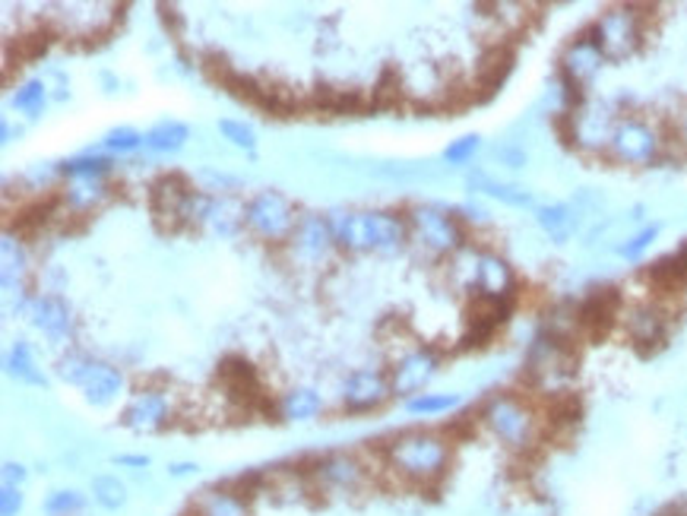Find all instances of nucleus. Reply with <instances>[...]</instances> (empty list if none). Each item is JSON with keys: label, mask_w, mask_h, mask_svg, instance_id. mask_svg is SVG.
I'll list each match as a JSON object with an SVG mask.
<instances>
[{"label": "nucleus", "mask_w": 687, "mask_h": 516, "mask_svg": "<svg viewBox=\"0 0 687 516\" xmlns=\"http://www.w3.org/2000/svg\"><path fill=\"white\" fill-rule=\"evenodd\" d=\"M440 371V355L434 352L432 345H415L403 352L393 367L386 371L390 374V387H393V396H403V399H415L422 396L425 387L432 384Z\"/></svg>", "instance_id": "obj_12"}, {"label": "nucleus", "mask_w": 687, "mask_h": 516, "mask_svg": "<svg viewBox=\"0 0 687 516\" xmlns=\"http://www.w3.org/2000/svg\"><path fill=\"white\" fill-rule=\"evenodd\" d=\"M194 516H251V504L244 494L231 488V485H212L204 488L194 497Z\"/></svg>", "instance_id": "obj_21"}, {"label": "nucleus", "mask_w": 687, "mask_h": 516, "mask_svg": "<svg viewBox=\"0 0 687 516\" xmlns=\"http://www.w3.org/2000/svg\"><path fill=\"white\" fill-rule=\"evenodd\" d=\"M197 472V463H172L168 465V475L172 479H184V475H194Z\"/></svg>", "instance_id": "obj_44"}, {"label": "nucleus", "mask_w": 687, "mask_h": 516, "mask_svg": "<svg viewBox=\"0 0 687 516\" xmlns=\"http://www.w3.org/2000/svg\"><path fill=\"white\" fill-rule=\"evenodd\" d=\"M472 298H491V301H513L516 298V273L498 251L479 248L476 260V292Z\"/></svg>", "instance_id": "obj_18"}, {"label": "nucleus", "mask_w": 687, "mask_h": 516, "mask_svg": "<svg viewBox=\"0 0 687 516\" xmlns=\"http://www.w3.org/2000/svg\"><path fill=\"white\" fill-rule=\"evenodd\" d=\"M7 374H13V377L26 381V384H32V387H45V374L35 367V359H32V352H29L26 342H17V345L7 352Z\"/></svg>", "instance_id": "obj_30"}, {"label": "nucleus", "mask_w": 687, "mask_h": 516, "mask_svg": "<svg viewBox=\"0 0 687 516\" xmlns=\"http://www.w3.org/2000/svg\"><path fill=\"white\" fill-rule=\"evenodd\" d=\"M618 118H621L618 105L586 96L584 102L558 114V133L567 146H574L586 155H602L609 153Z\"/></svg>", "instance_id": "obj_4"}, {"label": "nucleus", "mask_w": 687, "mask_h": 516, "mask_svg": "<svg viewBox=\"0 0 687 516\" xmlns=\"http://www.w3.org/2000/svg\"><path fill=\"white\" fill-rule=\"evenodd\" d=\"M457 212V219L462 226H488L491 222V212L479 204H462V207L454 209Z\"/></svg>", "instance_id": "obj_41"}, {"label": "nucleus", "mask_w": 687, "mask_h": 516, "mask_svg": "<svg viewBox=\"0 0 687 516\" xmlns=\"http://www.w3.org/2000/svg\"><path fill=\"white\" fill-rule=\"evenodd\" d=\"M621 323H624V333L634 342L643 355L656 352L665 336H668V310L662 301H636L631 308L621 310Z\"/></svg>", "instance_id": "obj_15"}, {"label": "nucleus", "mask_w": 687, "mask_h": 516, "mask_svg": "<svg viewBox=\"0 0 687 516\" xmlns=\"http://www.w3.org/2000/svg\"><path fill=\"white\" fill-rule=\"evenodd\" d=\"M454 460V443L440 431H428V428H415V431H403L396 438L383 443V463L393 475H400L408 485L428 488L437 485Z\"/></svg>", "instance_id": "obj_1"}, {"label": "nucleus", "mask_w": 687, "mask_h": 516, "mask_svg": "<svg viewBox=\"0 0 687 516\" xmlns=\"http://www.w3.org/2000/svg\"><path fill=\"white\" fill-rule=\"evenodd\" d=\"M668 146H672L668 133L656 121H650L636 111H628L618 118L606 155L624 168H653L665 158Z\"/></svg>", "instance_id": "obj_3"}, {"label": "nucleus", "mask_w": 687, "mask_h": 516, "mask_svg": "<svg viewBox=\"0 0 687 516\" xmlns=\"http://www.w3.org/2000/svg\"><path fill=\"white\" fill-rule=\"evenodd\" d=\"M20 514H23V488L3 485V488H0V516H20Z\"/></svg>", "instance_id": "obj_40"}, {"label": "nucleus", "mask_w": 687, "mask_h": 516, "mask_svg": "<svg viewBox=\"0 0 687 516\" xmlns=\"http://www.w3.org/2000/svg\"><path fill=\"white\" fill-rule=\"evenodd\" d=\"M589 32L606 54V61H628L643 48L646 17L640 13L636 3H611L589 23Z\"/></svg>", "instance_id": "obj_6"}, {"label": "nucleus", "mask_w": 687, "mask_h": 516, "mask_svg": "<svg viewBox=\"0 0 687 516\" xmlns=\"http://www.w3.org/2000/svg\"><path fill=\"white\" fill-rule=\"evenodd\" d=\"M298 209L295 204L273 187H263L244 200V229L263 244H288V238L298 226Z\"/></svg>", "instance_id": "obj_7"}, {"label": "nucleus", "mask_w": 687, "mask_h": 516, "mask_svg": "<svg viewBox=\"0 0 687 516\" xmlns=\"http://www.w3.org/2000/svg\"><path fill=\"white\" fill-rule=\"evenodd\" d=\"M0 285H3V308H13V298L20 310L29 308L32 295H29V251L23 244L20 232L7 229L0 241Z\"/></svg>", "instance_id": "obj_13"}, {"label": "nucleus", "mask_w": 687, "mask_h": 516, "mask_svg": "<svg viewBox=\"0 0 687 516\" xmlns=\"http://www.w3.org/2000/svg\"><path fill=\"white\" fill-rule=\"evenodd\" d=\"M602 67H606V54L596 45L589 29L574 35L558 54V79L577 99L589 96V86L602 74Z\"/></svg>", "instance_id": "obj_9"}, {"label": "nucleus", "mask_w": 687, "mask_h": 516, "mask_svg": "<svg viewBox=\"0 0 687 516\" xmlns=\"http://www.w3.org/2000/svg\"><path fill=\"white\" fill-rule=\"evenodd\" d=\"M172 399L165 396V389H137L128 399V406L121 409V428H128L133 435H155L172 421Z\"/></svg>", "instance_id": "obj_16"}, {"label": "nucleus", "mask_w": 687, "mask_h": 516, "mask_svg": "<svg viewBox=\"0 0 687 516\" xmlns=\"http://www.w3.org/2000/svg\"><path fill=\"white\" fill-rule=\"evenodd\" d=\"M45 102H48V86H45L42 79H29V83H23V86L13 92V99H10V105H13L20 114H26V118H39V114L45 111Z\"/></svg>", "instance_id": "obj_31"}, {"label": "nucleus", "mask_w": 687, "mask_h": 516, "mask_svg": "<svg viewBox=\"0 0 687 516\" xmlns=\"http://www.w3.org/2000/svg\"><path fill=\"white\" fill-rule=\"evenodd\" d=\"M324 413V396L314 387H292L276 399V415L282 421H314Z\"/></svg>", "instance_id": "obj_27"}, {"label": "nucleus", "mask_w": 687, "mask_h": 516, "mask_svg": "<svg viewBox=\"0 0 687 516\" xmlns=\"http://www.w3.org/2000/svg\"><path fill=\"white\" fill-rule=\"evenodd\" d=\"M219 133L229 140L231 146H238V150H254L257 146V133L251 124H244V121H235V118H222L219 121Z\"/></svg>", "instance_id": "obj_38"}, {"label": "nucleus", "mask_w": 687, "mask_h": 516, "mask_svg": "<svg viewBox=\"0 0 687 516\" xmlns=\"http://www.w3.org/2000/svg\"><path fill=\"white\" fill-rule=\"evenodd\" d=\"M535 226L548 234V241L567 244L580 229V212L570 204H545V207H535Z\"/></svg>", "instance_id": "obj_26"}, {"label": "nucleus", "mask_w": 687, "mask_h": 516, "mask_svg": "<svg viewBox=\"0 0 687 516\" xmlns=\"http://www.w3.org/2000/svg\"><path fill=\"white\" fill-rule=\"evenodd\" d=\"M494 162H498V165H504V168L520 172V168H526L530 155H526L523 146H516V143H501V146L494 150Z\"/></svg>", "instance_id": "obj_39"}, {"label": "nucleus", "mask_w": 687, "mask_h": 516, "mask_svg": "<svg viewBox=\"0 0 687 516\" xmlns=\"http://www.w3.org/2000/svg\"><path fill=\"white\" fill-rule=\"evenodd\" d=\"M459 406V393H422L415 399H406L408 415H444Z\"/></svg>", "instance_id": "obj_33"}, {"label": "nucleus", "mask_w": 687, "mask_h": 516, "mask_svg": "<svg viewBox=\"0 0 687 516\" xmlns=\"http://www.w3.org/2000/svg\"><path fill=\"white\" fill-rule=\"evenodd\" d=\"M26 317L29 323L42 330L52 342H67L74 336V310L57 295H32Z\"/></svg>", "instance_id": "obj_20"}, {"label": "nucleus", "mask_w": 687, "mask_h": 516, "mask_svg": "<svg viewBox=\"0 0 687 516\" xmlns=\"http://www.w3.org/2000/svg\"><path fill=\"white\" fill-rule=\"evenodd\" d=\"M57 374L61 381H67L70 387L83 389V396L92 406H108L111 399H118V393L124 389V374L115 364L99 362L92 355L83 352H67L57 362Z\"/></svg>", "instance_id": "obj_8"}, {"label": "nucleus", "mask_w": 687, "mask_h": 516, "mask_svg": "<svg viewBox=\"0 0 687 516\" xmlns=\"http://www.w3.org/2000/svg\"><path fill=\"white\" fill-rule=\"evenodd\" d=\"M307 479L314 482V488L327 497H352L364 488L368 482V469L358 460L356 453H324L317 457L310 469H307Z\"/></svg>", "instance_id": "obj_11"}, {"label": "nucleus", "mask_w": 687, "mask_h": 516, "mask_svg": "<svg viewBox=\"0 0 687 516\" xmlns=\"http://www.w3.org/2000/svg\"><path fill=\"white\" fill-rule=\"evenodd\" d=\"M662 232V226L659 222H650V226H643V229H636L634 234H628L614 251H618V257H624V260H640L650 248H653V241L659 238Z\"/></svg>", "instance_id": "obj_34"}, {"label": "nucleus", "mask_w": 687, "mask_h": 516, "mask_svg": "<svg viewBox=\"0 0 687 516\" xmlns=\"http://www.w3.org/2000/svg\"><path fill=\"white\" fill-rule=\"evenodd\" d=\"M285 251H288V260L295 266H302V270H320V266H327L332 254L339 251L327 216H320V212H302L295 232H292L288 244H285Z\"/></svg>", "instance_id": "obj_10"}, {"label": "nucleus", "mask_w": 687, "mask_h": 516, "mask_svg": "<svg viewBox=\"0 0 687 516\" xmlns=\"http://www.w3.org/2000/svg\"><path fill=\"white\" fill-rule=\"evenodd\" d=\"M390 396H393V387H390V374L383 367H358L342 381V389H339L346 413L352 415L374 413Z\"/></svg>", "instance_id": "obj_14"}, {"label": "nucleus", "mask_w": 687, "mask_h": 516, "mask_svg": "<svg viewBox=\"0 0 687 516\" xmlns=\"http://www.w3.org/2000/svg\"><path fill=\"white\" fill-rule=\"evenodd\" d=\"M146 143V133H140V130L133 128H115L105 133L102 146L108 153H133V150H140Z\"/></svg>", "instance_id": "obj_36"}, {"label": "nucleus", "mask_w": 687, "mask_h": 516, "mask_svg": "<svg viewBox=\"0 0 687 516\" xmlns=\"http://www.w3.org/2000/svg\"><path fill=\"white\" fill-rule=\"evenodd\" d=\"M23 482H26V465L7 460V463H3V485H17V488H23Z\"/></svg>", "instance_id": "obj_42"}, {"label": "nucleus", "mask_w": 687, "mask_h": 516, "mask_svg": "<svg viewBox=\"0 0 687 516\" xmlns=\"http://www.w3.org/2000/svg\"><path fill=\"white\" fill-rule=\"evenodd\" d=\"M466 187H469L472 194H484V197H491V200H498V204H504V207L513 209H526L535 204L530 187H520V184L510 182H494L488 172H472V175L466 178Z\"/></svg>", "instance_id": "obj_23"}, {"label": "nucleus", "mask_w": 687, "mask_h": 516, "mask_svg": "<svg viewBox=\"0 0 687 516\" xmlns=\"http://www.w3.org/2000/svg\"><path fill=\"white\" fill-rule=\"evenodd\" d=\"M57 172H61V178H67V182H86V178H108V172H111V158H105V155H77V158H70V162H61L57 165Z\"/></svg>", "instance_id": "obj_29"}, {"label": "nucleus", "mask_w": 687, "mask_h": 516, "mask_svg": "<svg viewBox=\"0 0 687 516\" xmlns=\"http://www.w3.org/2000/svg\"><path fill=\"white\" fill-rule=\"evenodd\" d=\"M190 140V128L181 121H159L153 130H146V150L153 153H178Z\"/></svg>", "instance_id": "obj_28"}, {"label": "nucleus", "mask_w": 687, "mask_h": 516, "mask_svg": "<svg viewBox=\"0 0 687 516\" xmlns=\"http://www.w3.org/2000/svg\"><path fill=\"white\" fill-rule=\"evenodd\" d=\"M577 320H580V333L584 336H606L621 320V295L618 288L602 285L592 288L584 301L577 305Z\"/></svg>", "instance_id": "obj_19"}, {"label": "nucleus", "mask_w": 687, "mask_h": 516, "mask_svg": "<svg viewBox=\"0 0 687 516\" xmlns=\"http://www.w3.org/2000/svg\"><path fill=\"white\" fill-rule=\"evenodd\" d=\"M479 150H482V136H479V133H466V136L454 140V143L444 150V162H447V165H469V162L479 155Z\"/></svg>", "instance_id": "obj_37"}, {"label": "nucleus", "mask_w": 687, "mask_h": 516, "mask_svg": "<svg viewBox=\"0 0 687 516\" xmlns=\"http://www.w3.org/2000/svg\"><path fill=\"white\" fill-rule=\"evenodd\" d=\"M675 140L687 150V105L678 111V128H675Z\"/></svg>", "instance_id": "obj_43"}, {"label": "nucleus", "mask_w": 687, "mask_h": 516, "mask_svg": "<svg viewBox=\"0 0 687 516\" xmlns=\"http://www.w3.org/2000/svg\"><path fill=\"white\" fill-rule=\"evenodd\" d=\"M408 241H415L428 257L450 260L466 248V226L454 209L437 204H415L406 209Z\"/></svg>", "instance_id": "obj_5"}, {"label": "nucleus", "mask_w": 687, "mask_h": 516, "mask_svg": "<svg viewBox=\"0 0 687 516\" xmlns=\"http://www.w3.org/2000/svg\"><path fill=\"white\" fill-rule=\"evenodd\" d=\"M190 184L184 182L181 175H162L155 178L150 187V204H153L155 216H168L172 229H178V212L184 207V200L190 197Z\"/></svg>", "instance_id": "obj_24"}, {"label": "nucleus", "mask_w": 687, "mask_h": 516, "mask_svg": "<svg viewBox=\"0 0 687 516\" xmlns=\"http://www.w3.org/2000/svg\"><path fill=\"white\" fill-rule=\"evenodd\" d=\"M0 136H3V143H13V128H10V121H3V128H0Z\"/></svg>", "instance_id": "obj_46"}, {"label": "nucleus", "mask_w": 687, "mask_h": 516, "mask_svg": "<svg viewBox=\"0 0 687 516\" xmlns=\"http://www.w3.org/2000/svg\"><path fill=\"white\" fill-rule=\"evenodd\" d=\"M118 465H128V469H150V457H118Z\"/></svg>", "instance_id": "obj_45"}, {"label": "nucleus", "mask_w": 687, "mask_h": 516, "mask_svg": "<svg viewBox=\"0 0 687 516\" xmlns=\"http://www.w3.org/2000/svg\"><path fill=\"white\" fill-rule=\"evenodd\" d=\"M327 222L342 254H374V209H330Z\"/></svg>", "instance_id": "obj_17"}, {"label": "nucleus", "mask_w": 687, "mask_h": 516, "mask_svg": "<svg viewBox=\"0 0 687 516\" xmlns=\"http://www.w3.org/2000/svg\"><path fill=\"white\" fill-rule=\"evenodd\" d=\"M92 501L102 510H121L128 504V485L118 475H96L92 479Z\"/></svg>", "instance_id": "obj_32"}, {"label": "nucleus", "mask_w": 687, "mask_h": 516, "mask_svg": "<svg viewBox=\"0 0 687 516\" xmlns=\"http://www.w3.org/2000/svg\"><path fill=\"white\" fill-rule=\"evenodd\" d=\"M83 507H86V497L77 488H57L45 497L48 516H77Z\"/></svg>", "instance_id": "obj_35"}, {"label": "nucleus", "mask_w": 687, "mask_h": 516, "mask_svg": "<svg viewBox=\"0 0 687 516\" xmlns=\"http://www.w3.org/2000/svg\"><path fill=\"white\" fill-rule=\"evenodd\" d=\"M510 70H513V52H510L504 42L491 45V48L482 54L479 67H476V89H482V99L494 96V92L504 86V79H508Z\"/></svg>", "instance_id": "obj_25"}, {"label": "nucleus", "mask_w": 687, "mask_h": 516, "mask_svg": "<svg viewBox=\"0 0 687 516\" xmlns=\"http://www.w3.org/2000/svg\"><path fill=\"white\" fill-rule=\"evenodd\" d=\"M479 421L504 450L520 453V457L533 453L545 435V418L530 399L516 393H491L479 406Z\"/></svg>", "instance_id": "obj_2"}, {"label": "nucleus", "mask_w": 687, "mask_h": 516, "mask_svg": "<svg viewBox=\"0 0 687 516\" xmlns=\"http://www.w3.org/2000/svg\"><path fill=\"white\" fill-rule=\"evenodd\" d=\"M111 197V184L105 178H86V182H67L61 190V209L70 216H89Z\"/></svg>", "instance_id": "obj_22"}]
</instances>
